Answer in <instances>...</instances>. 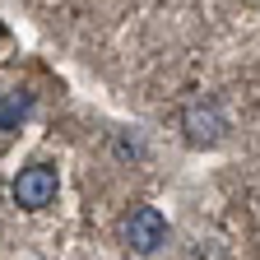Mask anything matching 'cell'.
Masks as SVG:
<instances>
[{
  "mask_svg": "<svg viewBox=\"0 0 260 260\" xmlns=\"http://www.w3.org/2000/svg\"><path fill=\"white\" fill-rule=\"evenodd\" d=\"M56 168H47V162H32V168H23L14 177V205L19 209H47L56 200Z\"/></svg>",
  "mask_w": 260,
  "mask_h": 260,
  "instance_id": "obj_1",
  "label": "cell"
},
{
  "mask_svg": "<svg viewBox=\"0 0 260 260\" xmlns=\"http://www.w3.org/2000/svg\"><path fill=\"white\" fill-rule=\"evenodd\" d=\"M162 242H168V218H162L158 209H135L125 218V246L130 251H140V255H153Z\"/></svg>",
  "mask_w": 260,
  "mask_h": 260,
  "instance_id": "obj_2",
  "label": "cell"
},
{
  "mask_svg": "<svg viewBox=\"0 0 260 260\" xmlns=\"http://www.w3.org/2000/svg\"><path fill=\"white\" fill-rule=\"evenodd\" d=\"M181 125H186V135H190L195 144H214V140L223 135V116H218L214 103H195V107H186Z\"/></svg>",
  "mask_w": 260,
  "mask_h": 260,
  "instance_id": "obj_3",
  "label": "cell"
}]
</instances>
